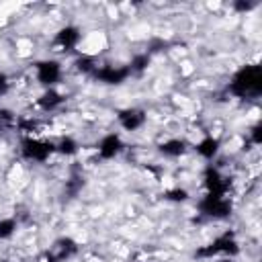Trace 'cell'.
<instances>
[{"instance_id":"13","label":"cell","mask_w":262,"mask_h":262,"mask_svg":"<svg viewBox=\"0 0 262 262\" xmlns=\"http://www.w3.org/2000/svg\"><path fill=\"white\" fill-rule=\"evenodd\" d=\"M196 151H199L205 160H211V158H215L217 151H219V141H217L215 137H205V139H201V141L196 143Z\"/></svg>"},{"instance_id":"2","label":"cell","mask_w":262,"mask_h":262,"mask_svg":"<svg viewBox=\"0 0 262 262\" xmlns=\"http://www.w3.org/2000/svg\"><path fill=\"white\" fill-rule=\"evenodd\" d=\"M237 252H239V248H237L235 237H233L231 233H223V235L215 237L209 246L196 250V256H199V258H213V256H219V254H223V256H233V254H237Z\"/></svg>"},{"instance_id":"9","label":"cell","mask_w":262,"mask_h":262,"mask_svg":"<svg viewBox=\"0 0 262 262\" xmlns=\"http://www.w3.org/2000/svg\"><path fill=\"white\" fill-rule=\"evenodd\" d=\"M119 123L127 131H135L145 123V113L141 108H123L119 113Z\"/></svg>"},{"instance_id":"4","label":"cell","mask_w":262,"mask_h":262,"mask_svg":"<svg viewBox=\"0 0 262 262\" xmlns=\"http://www.w3.org/2000/svg\"><path fill=\"white\" fill-rule=\"evenodd\" d=\"M20 145H23V147H20L23 156H25L27 160H33V162H45V160L51 156L53 147H55L53 143H47V141H41V139H33V137L23 139Z\"/></svg>"},{"instance_id":"17","label":"cell","mask_w":262,"mask_h":262,"mask_svg":"<svg viewBox=\"0 0 262 262\" xmlns=\"http://www.w3.org/2000/svg\"><path fill=\"white\" fill-rule=\"evenodd\" d=\"M16 229L14 219H0V239H8Z\"/></svg>"},{"instance_id":"23","label":"cell","mask_w":262,"mask_h":262,"mask_svg":"<svg viewBox=\"0 0 262 262\" xmlns=\"http://www.w3.org/2000/svg\"><path fill=\"white\" fill-rule=\"evenodd\" d=\"M252 6H254L252 2H237V4H235V8H237V10H250Z\"/></svg>"},{"instance_id":"20","label":"cell","mask_w":262,"mask_h":262,"mask_svg":"<svg viewBox=\"0 0 262 262\" xmlns=\"http://www.w3.org/2000/svg\"><path fill=\"white\" fill-rule=\"evenodd\" d=\"M188 196V192L184 188H174V190H168V199L170 201H184Z\"/></svg>"},{"instance_id":"3","label":"cell","mask_w":262,"mask_h":262,"mask_svg":"<svg viewBox=\"0 0 262 262\" xmlns=\"http://www.w3.org/2000/svg\"><path fill=\"white\" fill-rule=\"evenodd\" d=\"M199 209H201V213L207 215V217L223 219V217L229 215L231 205H229V201L225 199V194H211V192H207L205 199L199 203Z\"/></svg>"},{"instance_id":"7","label":"cell","mask_w":262,"mask_h":262,"mask_svg":"<svg viewBox=\"0 0 262 262\" xmlns=\"http://www.w3.org/2000/svg\"><path fill=\"white\" fill-rule=\"evenodd\" d=\"M59 76H61V68H59L57 61L45 59V61H39L37 63V80L41 84L51 86V84H55L59 80Z\"/></svg>"},{"instance_id":"15","label":"cell","mask_w":262,"mask_h":262,"mask_svg":"<svg viewBox=\"0 0 262 262\" xmlns=\"http://www.w3.org/2000/svg\"><path fill=\"white\" fill-rule=\"evenodd\" d=\"M55 147H57V151L63 154V156H74V154L78 151V143H76L72 137H61Z\"/></svg>"},{"instance_id":"11","label":"cell","mask_w":262,"mask_h":262,"mask_svg":"<svg viewBox=\"0 0 262 262\" xmlns=\"http://www.w3.org/2000/svg\"><path fill=\"white\" fill-rule=\"evenodd\" d=\"M78 41H80V31L76 27H63L55 35V45L61 47V49H66V51L72 49V47H76Z\"/></svg>"},{"instance_id":"24","label":"cell","mask_w":262,"mask_h":262,"mask_svg":"<svg viewBox=\"0 0 262 262\" xmlns=\"http://www.w3.org/2000/svg\"><path fill=\"white\" fill-rule=\"evenodd\" d=\"M217 262H233L231 258H223V260H217Z\"/></svg>"},{"instance_id":"25","label":"cell","mask_w":262,"mask_h":262,"mask_svg":"<svg viewBox=\"0 0 262 262\" xmlns=\"http://www.w3.org/2000/svg\"><path fill=\"white\" fill-rule=\"evenodd\" d=\"M0 262H6V260H0Z\"/></svg>"},{"instance_id":"8","label":"cell","mask_w":262,"mask_h":262,"mask_svg":"<svg viewBox=\"0 0 262 262\" xmlns=\"http://www.w3.org/2000/svg\"><path fill=\"white\" fill-rule=\"evenodd\" d=\"M123 149V141L117 133H111V135H104L98 143V158L102 160H113L115 156H119Z\"/></svg>"},{"instance_id":"12","label":"cell","mask_w":262,"mask_h":262,"mask_svg":"<svg viewBox=\"0 0 262 262\" xmlns=\"http://www.w3.org/2000/svg\"><path fill=\"white\" fill-rule=\"evenodd\" d=\"M63 102V96L57 92V90H45L41 96H39V100H37V104L43 108V111H53V108H57L59 104Z\"/></svg>"},{"instance_id":"1","label":"cell","mask_w":262,"mask_h":262,"mask_svg":"<svg viewBox=\"0 0 262 262\" xmlns=\"http://www.w3.org/2000/svg\"><path fill=\"white\" fill-rule=\"evenodd\" d=\"M229 92L239 98H256L262 92V70L260 66L242 68L229 82Z\"/></svg>"},{"instance_id":"14","label":"cell","mask_w":262,"mask_h":262,"mask_svg":"<svg viewBox=\"0 0 262 262\" xmlns=\"http://www.w3.org/2000/svg\"><path fill=\"white\" fill-rule=\"evenodd\" d=\"M184 149H186V145H184L182 139H168V141H164V143L160 145V151H162L164 156H170V158L182 156Z\"/></svg>"},{"instance_id":"16","label":"cell","mask_w":262,"mask_h":262,"mask_svg":"<svg viewBox=\"0 0 262 262\" xmlns=\"http://www.w3.org/2000/svg\"><path fill=\"white\" fill-rule=\"evenodd\" d=\"M76 68H78L80 72H84V74H94V70H96L92 57H88V55L78 57V59H76Z\"/></svg>"},{"instance_id":"22","label":"cell","mask_w":262,"mask_h":262,"mask_svg":"<svg viewBox=\"0 0 262 262\" xmlns=\"http://www.w3.org/2000/svg\"><path fill=\"white\" fill-rule=\"evenodd\" d=\"M252 141H254V143H260V141H262V125H256V127L252 129Z\"/></svg>"},{"instance_id":"6","label":"cell","mask_w":262,"mask_h":262,"mask_svg":"<svg viewBox=\"0 0 262 262\" xmlns=\"http://www.w3.org/2000/svg\"><path fill=\"white\" fill-rule=\"evenodd\" d=\"M129 74H131L129 68H115V66H102L94 70V78L104 84H121L127 80Z\"/></svg>"},{"instance_id":"19","label":"cell","mask_w":262,"mask_h":262,"mask_svg":"<svg viewBox=\"0 0 262 262\" xmlns=\"http://www.w3.org/2000/svg\"><path fill=\"white\" fill-rule=\"evenodd\" d=\"M14 123H16L14 115H12L8 108H0V125H2V127H10V125H14Z\"/></svg>"},{"instance_id":"5","label":"cell","mask_w":262,"mask_h":262,"mask_svg":"<svg viewBox=\"0 0 262 262\" xmlns=\"http://www.w3.org/2000/svg\"><path fill=\"white\" fill-rule=\"evenodd\" d=\"M78 250L76 242L70 237H61L57 242H53V246H49V250L45 252V262H63L70 256H74Z\"/></svg>"},{"instance_id":"18","label":"cell","mask_w":262,"mask_h":262,"mask_svg":"<svg viewBox=\"0 0 262 262\" xmlns=\"http://www.w3.org/2000/svg\"><path fill=\"white\" fill-rule=\"evenodd\" d=\"M147 66H149V55H147V53H141V55H135V57H133L129 70H131V72H141V70H145Z\"/></svg>"},{"instance_id":"21","label":"cell","mask_w":262,"mask_h":262,"mask_svg":"<svg viewBox=\"0 0 262 262\" xmlns=\"http://www.w3.org/2000/svg\"><path fill=\"white\" fill-rule=\"evenodd\" d=\"M8 88H10V82H8V78H6L4 74H0V96H4V94L8 92Z\"/></svg>"},{"instance_id":"10","label":"cell","mask_w":262,"mask_h":262,"mask_svg":"<svg viewBox=\"0 0 262 262\" xmlns=\"http://www.w3.org/2000/svg\"><path fill=\"white\" fill-rule=\"evenodd\" d=\"M205 186H207V192H211V194H225V190H227V178H223L219 170H215L213 166H209L205 170Z\"/></svg>"}]
</instances>
